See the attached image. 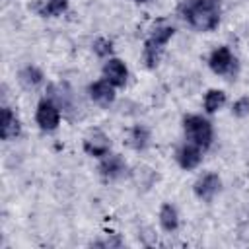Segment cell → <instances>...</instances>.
<instances>
[{
	"label": "cell",
	"instance_id": "cell-8",
	"mask_svg": "<svg viewBox=\"0 0 249 249\" xmlns=\"http://www.w3.org/2000/svg\"><path fill=\"white\" fill-rule=\"evenodd\" d=\"M86 93H88V97H89L97 107H103V109H109V107L115 103V99H117V88H115L109 80H105L103 76H101L99 80L89 82Z\"/></svg>",
	"mask_w": 249,
	"mask_h": 249
},
{
	"label": "cell",
	"instance_id": "cell-7",
	"mask_svg": "<svg viewBox=\"0 0 249 249\" xmlns=\"http://www.w3.org/2000/svg\"><path fill=\"white\" fill-rule=\"evenodd\" d=\"M222 191V177L216 171H206L198 175L193 183V193L200 202H212Z\"/></svg>",
	"mask_w": 249,
	"mask_h": 249
},
{
	"label": "cell",
	"instance_id": "cell-18",
	"mask_svg": "<svg viewBox=\"0 0 249 249\" xmlns=\"http://www.w3.org/2000/svg\"><path fill=\"white\" fill-rule=\"evenodd\" d=\"M91 51L95 53V56L99 58H109L113 56V41L107 39V37H97L93 43H91Z\"/></svg>",
	"mask_w": 249,
	"mask_h": 249
},
{
	"label": "cell",
	"instance_id": "cell-20",
	"mask_svg": "<svg viewBox=\"0 0 249 249\" xmlns=\"http://www.w3.org/2000/svg\"><path fill=\"white\" fill-rule=\"evenodd\" d=\"M136 4H146V2H150V0H134Z\"/></svg>",
	"mask_w": 249,
	"mask_h": 249
},
{
	"label": "cell",
	"instance_id": "cell-19",
	"mask_svg": "<svg viewBox=\"0 0 249 249\" xmlns=\"http://www.w3.org/2000/svg\"><path fill=\"white\" fill-rule=\"evenodd\" d=\"M231 115L235 119H245L249 117V97L243 95V97H237L233 103H231Z\"/></svg>",
	"mask_w": 249,
	"mask_h": 249
},
{
	"label": "cell",
	"instance_id": "cell-17",
	"mask_svg": "<svg viewBox=\"0 0 249 249\" xmlns=\"http://www.w3.org/2000/svg\"><path fill=\"white\" fill-rule=\"evenodd\" d=\"M68 10V0H41L39 14L45 18H56L62 16Z\"/></svg>",
	"mask_w": 249,
	"mask_h": 249
},
{
	"label": "cell",
	"instance_id": "cell-10",
	"mask_svg": "<svg viewBox=\"0 0 249 249\" xmlns=\"http://www.w3.org/2000/svg\"><path fill=\"white\" fill-rule=\"evenodd\" d=\"M177 165L185 171H193L196 169L200 163H202V158H204V150H200L196 144L189 142V140H183L177 148H175V154H173Z\"/></svg>",
	"mask_w": 249,
	"mask_h": 249
},
{
	"label": "cell",
	"instance_id": "cell-14",
	"mask_svg": "<svg viewBox=\"0 0 249 249\" xmlns=\"http://www.w3.org/2000/svg\"><path fill=\"white\" fill-rule=\"evenodd\" d=\"M126 142H128V146H130L132 150L144 152V150H148L150 144H152V132H150V128H148L146 124H142V123L132 124V126L128 128Z\"/></svg>",
	"mask_w": 249,
	"mask_h": 249
},
{
	"label": "cell",
	"instance_id": "cell-5",
	"mask_svg": "<svg viewBox=\"0 0 249 249\" xmlns=\"http://www.w3.org/2000/svg\"><path fill=\"white\" fill-rule=\"evenodd\" d=\"M62 109L60 105L51 97V95H43L39 101H37V107H35V123L39 126V130L43 132H54L58 126H60V121H62Z\"/></svg>",
	"mask_w": 249,
	"mask_h": 249
},
{
	"label": "cell",
	"instance_id": "cell-15",
	"mask_svg": "<svg viewBox=\"0 0 249 249\" xmlns=\"http://www.w3.org/2000/svg\"><path fill=\"white\" fill-rule=\"evenodd\" d=\"M158 224L165 233H173L179 230V210L173 202H161L158 210Z\"/></svg>",
	"mask_w": 249,
	"mask_h": 249
},
{
	"label": "cell",
	"instance_id": "cell-2",
	"mask_svg": "<svg viewBox=\"0 0 249 249\" xmlns=\"http://www.w3.org/2000/svg\"><path fill=\"white\" fill-rule=\"evenodd\" d=\"M175 35V27L171 23H158L150 33L148 37L144 39V45H142V62L146 68H156L161 60V54L167 47V43L173 39Z\"/></svg>",
	"mask_w": 249,
	"mask_h": 249
},
{
	"label": "cell",
	"instance_id": "cell-1",
	"mask_svg": "<svg viewBox=\"0 0 249 249\" xmlns=\"http://www.w3.org/2000/svg\"><path fill=\"white\" fill-rule=\"evenodd\" d=\"M177 14L193 31L210 33L222 21V0H181Z\"/></svg>",
	"mask_w": 249,
	"mask_h": 249
},
{
	"label": "cell",
	"instance_id": "cell-6",
	"mask_svg": "<svg viewBox=\"0 0 249 249\" xmlns=\"http://www.w3.org/2000/svg\"><path fill=\"white\" fill-rule=\"evenodd\" d=\"M97 173L103 181L107 183H113V181H119L123 177L128 175V163L124 161V158L121 154H113L109 152L107 156H103L97 163Z\"/></svg>",
	"mask_w": 249,
	"mask_h": 249
},
{
	"label": "cell",
	"instance_id": "cell-12",
	"mask_svg": "<svg viewBox=\"0 0 249 249\" xmlns=\"http://www.w3.org/2000/svg\"><path fill=\"white\" fill-rule=\"evenodd\" d=\"M19 134H21V121H19L18 113L10 105H4L2 117H0V138L4 142H12V140L19 138Z\"/></svg>",
	"mask_w": 249,
	"mask_h": 249
},
{
	"label": "cell",
	"instance_id": "cell-3",
	"mask_svg": "<svg viewBox=\"0 0 249 249\" xmlns=\"http://www.w3.org/2000/svg\"><path fill=\"white\" fill-rule=\"evenodd\" d=\"M183 126V136L185 140L196 144L200 150L208 152L214 144V124L208 117L200 113H189L181 121Z\"/></svg>",
	"mask_w": 249,
	"mask_h": 249
},
{
	"label": "cell",
	"instance_id": "cell-16",
	"mask_svg": "<svg viewBox=\"0 0 249 249\" xmlns=\"http://www.w3.org/2000/svg\"><path fill=\"white\" fill-rule=\"evenodd\" d=\"M226 103H228V95L224 89H218V88H210L202 97V109L206 115L218 113Z\"/></svg>",
	"mask_w": 249,
	"mask_h": 249
},
{
	"label": "cell",
	"instance_id": "cell-13",
	"mask_svg": "<svg viewBox=\"0 0 249 249\" xmlns=\"http://www.w3.org/2000/svg\"><path fill=\"white\" fill-rule=\"evenodd\" d=\"M18 82H19V86H21L23 89L35 91V89H39V88L45 84V74H43V70H41L39 66H35V64H25V66L19 68V72H18Z\"/></svg>",
	"mask_w": 249,
	"mask_h": 249
},
{
	"label": "cell",
	"instance_id": "cell-11",
	"mask_svg": "<svg viewBox=\"0 0 249 249\" xmlns=\"http://www.w3.org/2000/svg\"><path fill=\"white\" fill-rule=\"evenodd\" d=\"M101 76L105 80H109L117 89L124 88L126 82H128V66H126V62L123 58L109 56V58H105V62L101 66Z\"/></svg>",
	"mask_w": 249,
	"mask_h": 249
},
{
	"label": "cell",
	"instance_id": "cell-4",
	"mask_svg": "<svg viewBox=\"0 0 249 249\" xmlns=\"http://www.w3.org/2000/svg\"><path fill=\"white\" fill-rule=\"evenodd\" d=\"M206 62H208V68L224 80H235V76L239 74V60L228 45L214 47Z\"/></svg>",
	"mask_w": 249,
	"mask_h": 249
},
{
	"label": "cell",
	"instance_id": "cell-9",
	"mask_svg": "<svg viewBox=\"0 0 249 249\" xmlns=\"http://www.w3.org/2000/svg\"><path fill=\"white\" fill-rule=\"evenodd\" d=\"M82 148L89 158L101 160L103 156H107L111 152V138L109 134H105L101 128H91L84 140H82Z\"/></svg>",
	"mask_w": 249,
	"mask_h": 249
}]
</instances>
